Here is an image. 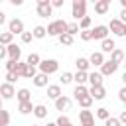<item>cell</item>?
I'll return each instance as SVG.
<instances>
[{"label":"cell","instance_id":"cell-38","mask_svg":"<svg viewBox=\"0 0 126 126\" xmlns=\"http://www.w3.org/2000/svg\"><path fill=\"white\" fill-rule=\"evenodd\" d=\"M108 116H110V110H108V108H98V110H96V118L106 120Z\"/></svg>","mask_w":126,"mask_h":126},{"label":"cell","instance_id":"cell-40","mask_svg":"<svg viewBox=\"0 0 126 126\" xmlns=\"http://www.w3.org/2000/svg\"><path fill=\"white\" fill-rule=\"evenodd\" d=\"M18 79H20V77H18L16 73H12V71H8V73H6V83H12V85H14Z\"/></svg>","mask_w":126,"mask_h":126},{"label":"cell","instance_id":"cell-11","mask_svg":"<svg viewBox=\"0 0 126 126\" xmlns=\"http://www.w3.org/2000/svg\"><path fill=\"white\" fill-rule=\"evenodd\" d=\"M91 33H93V39H104L108 37V26H94Z\"/></svg>","mask_w":126,"mask_h":126},{"label":"cell","instance_id":"cell-23","mask_svg":"<svg viewBox=\"0 0 126 126\" xmlns=\"http://www.w3.org/2000/svg\"><path fill=\"white\" fill-rule=\"evenodd\" d=\"M32 112L35 114V118H45V116H47V108H45V104H35Z\"/></svg>","mask_w":126,"mask_h":126},{"label":"cell","instance_id":"cell-2","mask_svg":"<svg viewBox=\"0 0 126 126\" xmlns=\"http://www.w3.org/2000/svg\"><path fill=\"white\" fill-rule=\"evenodd\" d=\"M71 16L79 22L83 16H87V0H73L71 6Z\"/></svg>","mask_w":126,"mask_h":126},{"label":"cell","instance_id":"cell-50","mask_svg":"<svg viewBox=\"0 0 126 126\" xmlns=\"http://www.w3.org/2000/svg\"><path fill=\"white\" fill-rule=\"evenodd\" d=\"M10 2H12L14 6H22V4H24V0H10Z\"/></svg>","mask_w":126,"mask_h":126},{"label":"cell","instance_id":"cell-31","mask_svg":"<svg viewBox=\"0 0 126 126\" xmlns=\"http://www.w3.org/2000/svg\"><path fill=\"white\" fill-rule=\"evenodd\" d=\"M35 73H37V67H35V65H28V63H26V69H24V77H26V79H32Z\"/></svg>","mask_w":126,"mask_h":126},{"label":"cell","instance_id":"cell-8","mask_svg":"<svg viewBox=\"0 0 126 126\" xmlns=\"http://www.w3.org/2000/svg\"><path fill=\"white\" fill-rule=\"evenodd\" d=\"M6 55H8L10 59H14V61H20V57H22V47L16 45V43H8V45H6Z\"/></svg>","mask_w":126,"mask_h":126},{"label":"cell","instance_id":"cell-58","mask_svg":"<svg viewBox=\"0 0 126 126\" xmlns=\"http://www.w3.org/2000/svg\"><path fill=\"white\" fill-rule=\"evenodd\" d=\"M67 126H73V124H71V122H69V124H67Z\"/></svg>","mask_w":126,"mask_h":126},{"label":"cell","instance_id":"cell-51","mask_svg":"<svg viewBox=\"0 0 126 126\" xmlns=\"http://www.w3.org/2000/svg\"><path fill=\"white\" fill-rule=\"evenodd\" d=\"M4 22H6V14H4V12H0V26H2Z\"/></svg>","mask_w":126,"mask_h":126},{"label":"cell","instance_id":"cell-4","mask_svg":"<svg viewBox=\"0 0 126 126\" xmlns=\"http://www.w3.org/2000/svg\"><path fill=\"white\" fill-rule=\"evenodd\" d=\"M108 30H110L114 35H118V37H124V35H126V24H124V22H120L118 18L110 20V26H108Z\"/></svg>","mask_w":126,"mask_h":126},{"label":"cell","instance_id":"cell-44","mask_svg":"<svg viewBox=\"0 0 126 126\" xmlns=\"http://www.w3.org/2000/svg\"><path fill=\"white\" fill-rule=\"evenodd\" d=\"M118 98H120V102H126V87H122L118 91Z\"/></svg>","mask_w":126,"mask_h":126},{"label":"cell","instance_id":"cell-25","mask_svg":"<svg viewBox=\"0 0 126 126\" xmlns=\"http://www.w3.org/2000/svg\"><path fill=\"white\" fill-rule=\"evenodd\" d=\"M32 35H33L35 39H43V37L47 35V32H45V28H43V26H35V28H33V32H32Z\"/></svg>","mask_w":126,"mask_h":126},{"label":"cell","instance_id":"cell-32","mask_svg":"<svg viewBox=\"0 0 126 126\" xmlns=\"http://www.w3.org/2000/svg\"><path fill=\"white\" fill-rule=\"evenodd\" d=\"M10 124V112L0 108V126H8Z\"/></svg>","mask_w":126,"mask_h":126},{"label":"cell","instance_id":"cell-13","mask_svg":"<svg viewBox=\"0 0 126 126\" xmlns=\"http://www.w3.org/2000/svg\"><path fill=\"white\" fill-rule=\"evenodd\" d=\"M102 61H104V53H102V51H93L91 57H89V63H91L93 67H100Z\"/></svg>","mask_w":126,"mask_h":126},{"label":"cell","instance_id":"cell-21","mask_svg":"<svg viewBox=\"0 0 126 126\" xmlns=\"http://www.w3.org/2000/svg\"><path fill=\"white\" fill-rule=\"evenodd\" d=\"M75 65H77V71H89V67H91L89 59H85V57H77Z\"/></svg>","mask_w":126,"mask_h":126},{"label":"cell","instance_id":"cell-48","mask_svg":"<svg viewBox=\"0 0 126 126\" xmlns=\"http://www.w3.org/2000/svg\"><path fill=\"white\" fill-rule=\"evenodd\" d=\"M4 57H6V45L0 43V59H4Z\"/></svg>","mask_w":126,"mask_h":126},{"label":"cell","instance_id":"cell-15","mask_svg":"<svg viewBox=\"0 0 126 126\" xmlns=\"http://www.w3.org/2000/svg\"><path fill=\"white\" fill-rule=\"evenodd\" d=\"M114 47H116L114 39H110V37H104V39H100V51H102V53H110Z\"/></svg>","mask_w":126,"mask_h":126},{"label":"cell","instance_id":"cell-16","mask_svg":"<svg viewBox=\"0 0 126 126\" xmlns=\"http://www.w3.org/2000/svg\"><path fill=\"white\" fill-rule=\"evenodd\" d=\"M47 77H49V75H45V73H35V75L32 77V81H33L35 87L41 89V87H47Z\"/></svg>","mask_w":126,"mask_h":126},{"label":"cell","instance_id":"cell-62","mask_svg":"<svg viewBox=\"0 0 126 126\" xmlns=\"http://www.w3.org/2000/svg\"><path fill=\"white\" fill-rule=\"evenodd\" d=\"M0 2H2V0H0Z\"/></svg>","mask_w":126,"mask_h":126},{"label":"cell","instance_id":"cell-9","mask_svg":"<svg viewBox=\"0 0 126 126\" xmlns=\"http://www.w3.org/2000/svg\"><path fill=\"white\" fill-rule=\"evenodd\" d=\"M8 32L14 33V35H16V33H22V32H24V22H22L20 18L10 20V22H8Z\"/></svg>","mask_w":126,"mask_h":126},{"label":"cell","instance_id":"cell-26","mask_svg":"<svg viewBox=\"0 0 126 126\" xmlns=\"http://www.w3.org/2000/svg\"><path fill=\"white\" fill-rule=\"evenodd\" d=\"M57 39H59V43L61 45H73V35H69V33H59L57 35Z\"/></svg>","mask_w":126,"mask_h":126},{"label":"cell","instance_id":"cell-3","mask_svg":"<svg viewBox=\"0 0 126 126\" xmlns=\"http://www.w3.org/2000/svg\"><path fill=\"white\" fill-rule=\"evenodd\" d=\"M37 69H39V73L51 75V73H55V71L59 69V63H57L55 59H43V61L37 63Z\"/></svg>","mask_w":126,"mask_h":126},{"label":"cell","instance_id":"cell-42","mask_svg":"<svg viewBox=\"0 0 126 126\" xmlns=\"http://www.w3.org/2000/svg\"><path fill=\"white\" fill-rule=\"evenodd\" d=\"M104 126H120V120H118V118H112V116H108V118L104 120Z\"/></svg>","mask_w":126,"mask_h":126},{"label":"cell","instance_id":"cell-1","mask_svg":"<svg viewBox=\"0 0 126 126\" xmlns=\"http://www.w3.org/2000/svg\"><path fill=\"white\" fill-rule=\"evenodd\" d=\"M45 32H47V35L57 37L59 33H65V32H67V22H65V20H55V22H51V24L45 28Z\"/></svg>","mask_w":126,"mask_h":126},{"label":"cell","instance_id":"cell-54","mask_svg":"<svg viewBox=\"0 0 126 126\" xmlns=\"http://www.w3.org/2000/svg\"><path fill=\"white\" fill-rule=\"evenodd\" d=\"M81 126H94V122H89V124H81Z\"/></svg>","mask_w":126,"mask_h":126},{"label":"cell","instance_id":"cell-10","mask_svg":"<svg viewBox=\"0 0 126 126\" xmlns=\"http://www.w3.org/2000/svg\"><path fill=\"white\" fill-rule=\"evenodd\" d=\"M55 108H57V110H61V112L69 110V108H71V98H69V96L59 94V96L55 98Z\"/></svg>","mask_w":126,"mask_h":126},{"label":"cell","instance_id":"cell-18","mask_svg":"<svg viewBox=\"0 0 126 126\" xmlns=\"http://www.w3.org/2000/svg\"><path fill=\"white\" fill-rule=\"evenodd\" d=\"M122 59H124V51L122 49H118V47H114L112 51H110V61H114V63H122Z\"/></svg>","mask_w":126,"mask_h":126},{"label":"cell","instance_id":"cell-7","mask_svg":"<svg viewBox=\"0 0 126 126\" xmlns=\"http://www.w3.org/2000/svg\"><path fill=\"white\" fill-rule=\"evenodd\" d=\"M89 94H91L93 100H102L106 96V89H104V85H94V87L89 89Z\"/></svg>","mask_w":126,"mask_h":126},{"label":"cell","instance_id":"cell-61","mask_svg":"<svg viewBox=\"0 0 126 126\" xmlns=\"http://www.w3.org/2000/svg\"><path fill=\"white\" fill-rule=\"evenodd\" d=\"M8 2H10V0H8Z\"/></svg>","mask_w":126,"mask_h":126},{"label":"cell","instance_id":"cell-56","mask_svg":"<svg viewBox=\"0 0 126 126\" xmlns=\"http://www.w3.org/2000/svg\"><path fill=\"white\" fill-rule=\"evenodd\" d=\"M102 2H106V4H110V0H102Z\"/></svg>","mask_w":126,"mask_h":126},{"label":"cell","instance_id":"cell-27","mask_svg":"<svg viewBox=\"0 0 126 126\" xmlns=\"http://www.w3.org/2000/svg\"><path fill=\"white\" fill-rule=\"evenodd\" d=\"M16 98L22 102V100H32V93L28 91V89H20L18 93H16Z\"/></svg>","mask_w":126,"mask_h":126},{"label":"cell","instance_id":"cell-46","mask_svg":"<svg viewBox=\"0 0 126 126\" xmlns=\"http://www.w3.org/2000/svg\"><path fill=\"white\" fill-rule=\"evenodd\" d=\"M63 2H65V0H49V4H51V6H55V8H61V6H63Z\"/></svg>","mask_w":126,"mask_h":126},{"label":"cell","instance_id":"cell-36","mask_svg":"<svg viewBox=\"0 0 126 126\" xmlns=\"http://www.w3.org/2000/svg\"><path fill=\"white\" fill-rule=\"evenodd\" d=\"M24 69H26V63L16 61V67H14V71H12V73H16L18 77H24Z\"/></svg>","mask_w":126,"mask_h":126},{"label":"cell","instance_id":"cell-30","mask_svg":"<svg viewBox=\"0 0 126 126\" xmlns=\"http://www.w3.org/2000/svg\"><path fill=\"white\" fill-rule=\"evenodd\" d=\"M79 32H81V30H79V24H77V22H71V24H67V32H65V33H69V35H73V37H75Z\"/></svg>","mask_w":126,"mask_h":126},{"label":"cell","instance_id":"cell-28","mask_svg":"<svg viewBox=\"0 0 126 126\" xmlns=\"http://www.w3.org/2000/svg\"><path fill=\"white\" fill-rule=\"evenodd\" d=\"M87 93H89V89H87L85 85H77L75 91H73V96H75V98H81V96H85Z\"/></svg>","mask_w":126,"mask_h":126},{"label":"cell","instance_id":"cell-6","mask_svg":"<svg viewBox=\"0 0 126 126\" xmlns=\"http://www.w3.org/2000/svg\"><path fill=\"white\" fill-rule=\"evenodd\" d=\"M14 94H16V89H14L12 83L0 85V96H2V100H10V98H14Z\"/></svg>","mask_w":126,"mask_h":126},{"label":"cell","instance_id":"cell-34","mask_svg":"<svg viewBox=\"0 0 126 126\" xmlns=\"http://www.w3.org/2000/svg\"><path fill=\"white\" fill-rule=\"evenodd\" d=\"M91 24H93V22H91V18H89V16H83V18L79 20V30H89V28H91Z\"/></svg>","mask_w":126,"mask_h":126},{"label":"cell","instance_id":"cell-55","mask_svg":"<svg viewBox=\"0 0 126 126\" xmlns=\"http://www.w3.org/2000/svg\"><path fill=\"white\" fill-rule=\"evenodd\" d=\"M47 126H57V124L55 122H47Z\"/></svg>","mask_w":126,"mask_h":126},{"label":"cell","instance_id":"cell-22","mask_svg":"<svg viewBox=\"0 0 126 126\" xmlns=\"http://www.w3.org/2000/svg\"><path fill=\"white\" fill-rule=\"evenodd\" d=\"M59 94H61V87H59V85H49V87H47V96H49V98L55 100Z\"/></svg>","mask_w":126,"mask_h":126},{"label":"cell","instance_id":"cell-49","mask_svg":"<svg viewBox=\"0 0 126 126\" xmlns=\"http://www.w3.org/2000/svg\"><path fill=\"white\" fill-rule=\"evenodd\" d=\"M118 120H120V124H122V122H126V110H124V112H120V116H118Z\"/></svg>","mask_w":126,"mask_h":126},{"label":"cell","instance_id":"cell-14","mask_svg":"<svg viewBox=\"0 0 126 126\" xmlns=\"http://www.w3.org/2000/svg\"><path fill=\"white\" fill-rule=\"evenodd\" d=\"M102 75H100V71H93V73H87V83H91V87H94V85H102Z\"/></svg>","mask_w":126,"mask_h":126},{"label":"cell","instance_id":"cell-53","mask_svg":"<svg viewBox=\"0 0 126 126\" xmlns=\"http://www.w3.org/2000/svg\"><path fill=\"white\" fill-rule=\"evenodd\" d=\"M120 4H122V8H126V0H118Z\"/></svg>","mask_w":126,"mask_h":126},{"label":"cell","instance_id":"cell-17","mask_svg":"<svg viewBox=\"0 0 126 126\" xmlns=\"http://www.w3.org/2000/svg\"><path fill=\"white\" fill-rule=\"evenodd\" d=\"M79 120H81V124H89V122H94V116L89 108H83L79 112Z\"/></svg>","mask_w":126,"mask_h":126},{"label":"cell","instance_id":"cell-52","mask_svg":"<svg viewBox=\"0 0 126 126\" xmlns=\"http://www.w3.org/2000/svg\"><path fill=\"white\" fill-rule=\"evenodd\" d=\"M37 4H49V0H35Z\"/></svg>","mask_w":126,"mask_h":126},{"label":"cell","instance_id":"cell-29","mask_svg":"<svg viewBox=\"0 0 126 126\" xmlns=\"http://www.w3.org/2000/svg\"><path fill=\"white\" fill-rule=\"evenodd\" d=\"M77 100H79V106H81V108H89V106L93 104V98H91V94H89V93H87L85 96L77 98Z\"/></svg>","mask_w":126,"mask_h":126},{"label":"cell","instance_id":"cell-59","mask_svg":"<svg viewBox=\"0 0 126 126\" xmlns=\"http://www.w3.org/2000/svg\"><path fill=\"white\" fill-rule=\"evenodd\" d=\"M32 126H39V124H32Z\"/></svg>","mask_w":126,"mask_h":126},{"label":"cell","instance_id":"cell-19","mask_svg":"<svg viewBox=\"0 0 126 126\" xmlns=\"http://www.w3.org/2000/svg\"><path fill=\"white\" fill-rule=\"evenodd\" d=\"M108 8H110V4H106V2H102V0H96V2H94V12H96V14H100V16H102V14H106V12H108Z\"/></svg>","mask_w":126,"mask_h":126},{"label":"cell","instance_id":"cell-35","mask_svg":"<svg viewBox=\"0 0 126 126\" xmlns=\"http://www.w3.org/2000/svg\"><path fill=\"white\" fill-rule=\"evenodd\" d=\"M39 61H41V59H39V55H37V53H30V55H28V59H26V63H28V65H35V67H37V63H39Z\"/></svg>","mask_w":126,"mask_h":126},{"label":"cell","instance_id":"cell-24","mask_svg":"<svg viewBox=\"0 0 126 126\" xmlns=\"http://www.w3.org/2000/svg\"><path fill=\"white\" fill-rule=\"evenodd\" d=\"M87 73H89V71H77V73L73 75V81H75L77 85H85V83H87Z\"/></svg>","mask_w":126,"mask_h":126},{"label":"cell","instance_id":"cell-45","mask_svg":"<svg viewBox=\"0 0 126 126\" xmlns=\"http://www.w3.org/2000/svg\"><path fill=\"white\" fill-rule=\"evenodd\" d=\"M14 67H16V61H14V59H8V61H6V69H8V71H14Z\"/></svg>","mask_w":126,"mask_h":126},{"label":"cell","instance_id":"cell-43","mask_svg":"<svg viewBox=\"0 0 126 126\" xmlns=\"http://www.w3.org/2000/svg\"><path fill=\"white\" fill-rule=\"evenodd\" d=\"M20 35H22V41H24V43H30V41L33 39V35H32V32H22Z\"/></svg>","mask_w":126,"mask_h":126},{"label":"cell","instance_id":"cell-39","mask_svg":"<svg viewBox=\"0 0 126 126\" xmlns=\"http://www.w3.org/2000/svg\"><path fill=\"white\" fill-rule=\"evenodd\" d=\"M81 39H83V41H91V39H93L91 30H81Z\"/></svg>","mask_w":126,"mask_h":126},{"label":"cell","instance_id":"cell-33","mask_svg":"<svg viewBox=\"0 0 126 126\" xmlns=\"http://www.w3.org/2000/svg\"><path fill=\"white\" fill-rule=\"evenodd\" d=\"M12 39H14V33H10V32H4V33H0V43H2V45H8V43H12Z\"/></svg>","mask_w":126,"mask_h":126},{"label":"cell","instance_id":"cell-41","mask_svg":"<svg viewBox=\"0 0 126 126\" xmlns=\"http://www.w3.org/2000/svg\"><path fill=\"white\" fill-rule=\"evenodd\" d=\"M69 122H71V120H69V118H67L65 114H61V116H59V118L55 120V124H57V126H67Z\"/></svg>","mask_w":126,"mask_h":126},{"label":"cell","instance_id":"cell-12","mask_svg":"<svg viewBox=\"0 0 126 126\" xmlns=\"http://www.w3.org/2000/svg\"><path fill=\"white\" fill-rule=\"evenodd\" d=\"M51 12H53V6L51 4H37V8H35V14L39 18H49Z\"/></svg>","mask_w":126,"mask_h":126},{"label":"cell","instance_id":"cell-5","mask_svg":"<svg viewBox=\"0 0 126 126\" xmlns=\"http://www.w3.org/2000/svg\"><path fill=\"white\" fill-rule=\"evenodd\" d=\"M116 71H118V63H114V61H102V65H100V75L102 77H110Z\"/></svg>","mask_w":126,"mask_h":126},{"label":"cell","instance_id":"cell-20","mask_svg":"<svg viewBox=\"0 0 126 126\" xmlns=\"http://www.w3.org/2000/svg\"><path fill=\"white\" fill-rule=\"evenodd\" d=\"M18 110H20L22 114H30V112L33 110V104H32V100H22V102L18 104Z\"/></svg>","mask_w":126,"mask_h":126},{"label":"cell","instance_id":"cell-60","mask_svg":"<svg viewBox=\"0 0 126 126\" xmlns=\"http://www.w3.org/2000/svg\"><path fill=\"white\" fill-rule=\"evenodd\" d=\"M93 2H96V0H93Z\"/></svg>","mask_w":126,"mask_h":126},{"label":"cell","instance_id":"cell-57","mask_svg":"<svg viewBox=\"0 0 126 126\" xmlns=\"http://www.w3.org/2000/svg\"><path fill=\"white\" fill-rule=\"evenodd\" d=\"M0 108H2V96H0Z\"/></svg>","mask_w":126,"mask_h":126},{"label":"cell","instance_id":"cell-47","mask_svg":"<svg viewBox=\"0 0 126 126\" xmlns=\"http://www.w3.org/2000/svg\"><path fill=\"white\" fill-rule=\"evenodd\" d=\"M120 22H126V8H122L120 10V18H118Z\"/></svg>","mask_w":126,"mask_h":126},{"label":"cell","instance_id":"cell-37","mask_svg":"<svg viewBox=\"0 0 126 126\" xmlns=\"http://www.w3.org/2000/svg\"><path fill=\"white\" fill-rule=\"evenodd\" d=\"M59 81H61V85H69V83H73V73L65 71V73L59 77Z\"/></svg>","mask_w":126,"mask_h":126}]
</instances>
